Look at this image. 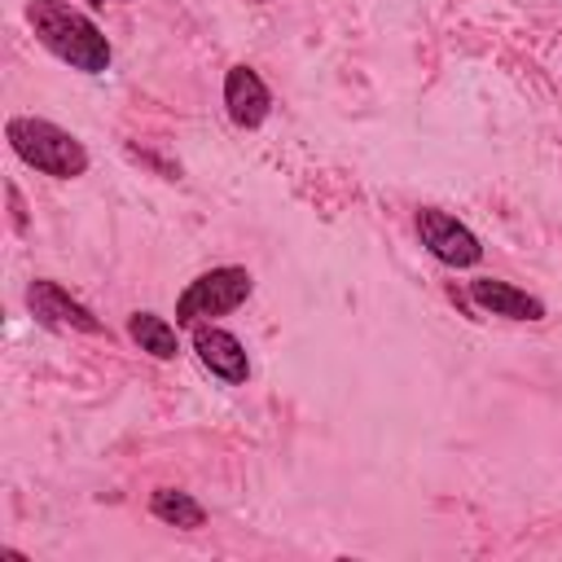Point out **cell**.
I'll use <instances>...</instances> for the list:
<instances>
[{
	"mask_svg": "<svg viewBox=\"0 0 562 562\" xmlns=\"http://www.w3.org/2000/svg\"><path fill=\"white\" fill-rule=\"evenodd\" d=\"M255 4H268V0H255Z\"/></svg>",
	"mask_w": 562,
	"mask_h": 562,
	"instance_id": "obj_12",
	"label": "cell"
},
{
	"mask_svg": "<svg viewBox=\"0 0 562 562\" xmlns=\"http://www.w3.org/2000/svg\"><path fill=\"white\" fill-rule=\"evenodd\" d=\"M417 237H422V246H426L439 263H448V268H474V263L483 259V241H479L457 215H448V211H439V206H422V211H417Z\"/></svg>",
	"mask_w": 562,
	"mask_h": 562,
	"instance_id": "obj_4",
	"label": "cell"
},
{
	"mask_svg": "<svg viewBox=\"0 0 562 562\" xmlns=\"http://www.w3.org/2000/svg\"><path fill=\"white\" fill-rule=\"evenodd\" d=\"M193 351L202 360V369H211L220 382L228 386H241L250 378V360H246V347L237 334L220 329V325H193Z\"/></svg>",
	"mask_w": 562,
	"mask_h": 562,
	"instance_id": "obj_6",
	"label": "cell"
},
{
	"mask_svg": "<svg viewBox=\"0 0 562 562\" xmlns=\"http://www.w3.org/2000/svg\"><path fill=\"white\" fill-rule=\"evenodd\" d=\"M224 110H228V119H233L237 127H246V132H255V127L268 119L272 92H268V83L259 79L255 66H246V61L228 66V75H224Z\"/></svg>",
	"mask_w": 562,
	"mask_h": 562,
	"instance_id": "obj_7",
	"label": "cell"
},
{
	"mask_svg": "<svg viewBox=\"0 0 562 562\" xmlns=\"http://www.w3.org/2000/svg\"><path fill=\"white\" fill-rule=\"evenodd\" d=\"M149 514H154L158 522H167V527H180V531H198V527L206 522L202 501H193V496L180 492V487H154Z\"/></svg>",
	"mask_w": 562,
	"mask_h": 562,
	"instance_id": "obj_10",
	"label": "cell"
},
{
	"mask_svg": "<svg viewBox=\"0 0 562 562\" xmlns=\"http://www.w3.org/2000/svg\"><path fill=\"white\" fill-rule=\"evenodd\" d=\"M4 136H9V149H13L26 167H35V171H44V176H53V180H75V176L88 171V149H83V140L70 136L66 127L48 123V119L13 114V119L4 123Z\"/></svg>",
	"mask_w": 562,
	"mask_h": 562,
	"instance_id": "obj_2",
	"label": "cell"
},
{
	"mask_svg": "<svg viewBox=\"0 0 562 562\" xmlns=\"http://www.w3.org/2000/svg\"><path fill=\"white\" fill-rule=\"evenodd\" d=\"M470 299H474L483 312H492V316H509V321H544V316H549L544 299L518 290L514 281H496V277H479V281H470Z\"/></svg>",
	"mask_w": 562,
	"mask_h": 562,
	"instance_id": "obj_8",
	"label": "cell"
},
{
	"mask_svg": "<svg viewBox=\"0 0 562 562\" xmlns=\"http://www.w3.org/2000/svg\"><path fill=\"white\" fill-rule=\"evenodd\" d=\"M180 325H171L167 316H158V312H132L127 316V334H132V342L145 351V356H154V360H176L180 356V334H176Z\"/></svg>",
	"mask_w": 562,
	"mask_h": 562,
	"instance_id": "obj_9",
	"label": "cell"
},
{
	"mask_svg": "<svg viewBox=\"0 0 562 562\" xmlns=\"http://www.w3.org/2000/svg\"><path fill=\"white\" fill-rule=\"evenodd\" d=\"M255 290V277L241 268V263H224V268H211V272H198L180 299H176V325H202V321H215V316H228L237 312Z\"/></svg>",
	"mask_w": 562,
	"mask_h": 562,
	"instance_id": "obj_3",
	"label": "cell"
},
{
	"mask_svg": "<svg viewBox=\"0 0 562 562\" xmlns=\"http://www.w3.org/2000/svg\"><path fill=\"white\" fill-rule=\"evenodd\" d=\"M26 307L40 325L48 329H75V334H105V325L92 316V307H83L79 299H70L66 285L48 281V277H35L26 285Z\"/></svg>",
	"mask_w": 562,
	"mask_h": 562,
	"instance_id": "obj_5",
	"label": "cell"
},
{
	"mask_svg": "<svg viewBox=\"0 0 562 562\" xmlns=\"http://www.w3.org/2000/svg\"><path fill=\"white\" fill-rule=\"evenodd\" d=\"M4 193H9V211H13V233H26V206H22V193H18V184H9Z\"/></svg>",
	"mask_w": 562,
	"mask_h": 562,
	"instance_id": "obj_11",
	"label": "cell"
},
{
	"mask_svg": "<svg viewBox=\"0 0 562 562\" xmlns=\"http://www.w3.org/2000/svg\"><path fill=\"white\" fill-rule=\"evenodd\" d=\"M26 22H31L35 40H40L57 61H66L70 70H83V75L110 70L114 48H110L105 31H101L83 9L66 4V0H31V4H26Z\"/></svg>",
	"mask_w": 562,
	"mask_h": 562,
	"instance_id": "obj_1",
	"label": "cell"
}]
</instances>
